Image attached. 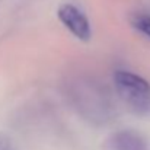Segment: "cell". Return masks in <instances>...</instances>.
Listing matches in <instances>:
<instances>
[{"label":"cell","mask_w":150,"mask_h":150,"mask_svg":"<svg viewBox=\"0 0 150 150\" xmlns=\"http://www.w3.org/2000/svg\"><path fill=\"white\" fill-rule=\"evenodd\" d=\"M58 21L80 41H89L92 37V28L91 22L86 18V15L73 4H63L57 10Z\"/></svg>","instance_id":"2"},{"label":"cell","mask_w":150,"mask_h":150,"mask_svg":"<svg viewBox=\"0 0 150 150\" xmlns=\"http://www.w3.org/2000/svg\"><path fill=\"white\" fill-rule=\"evenodd\" d=\"M114 85L118 96L137 114L150 112V83L142 76L118 70L114 74Z\"/></svg>","instance_id":"1"},{"label":"cell","mask_w":150,"mask_h":150,"mask_svg":"<svg viewBox=\"0 0 150 150\" xmlns=\"http://www.w3.org/2000/svg\"><path fill=\"white\" fill-rule=\"evenodd\" d=\"M0 150H16L12 140L4 134H0Z\"/></svg>","instance_id":"5"},{"label":"cell","mask_w":150,"mask_h":150,"mask_svg":"<svg viewBox=\"0 0 150 150\" xmlns=\"http://www.w3.org/2000/svg\"><path fill=\"white\" fill-rule=\"evenodd\" d=\"M106 150H147L142 136L134 131H120L106 140Z\"/></svg>","instance_id":"3"},{"label":"cell","mask_w":150,"mask_h":150,"mask_svg":"<svg viewBox=\"0 0 150 150\" xmlns=\"http://www.w3.org/2000/svg\"><path fill=\"white\" fill-rule=\"evenodd\" d=\"M131 25L142 34H144L147 38H150V16L147 15H142V13H136L131 18Z\"/></svg>","instance_id":"4"}]
</instances>
